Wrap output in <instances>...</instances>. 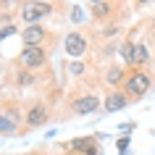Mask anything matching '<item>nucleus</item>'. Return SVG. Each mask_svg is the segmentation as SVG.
Wrapping results in <instances>:
<instances>
[{"label": "nucleus", "mask_w": 155, "mask_h": 155, "mask_svg": "<svg viewBox=\"0 0 155 155\" xmlns=\"http://www.w3.org/2000/svg\"><path fill=\"white\" fill-rule=\"evenodd\" d=\"M150 84H153V79H150V74H147V71H134L129 79H126V95H131V97H142V95H147Z\"/></svg>", "instance_id": "obj_1"}, {"label": "nucleus", "mask_w": 155, "mask_h": 155, "mask_svg": "<svg viewBox=\"0 0 155 155\" xmlns=\"http://www.w3.org/2000/svg\"><path fill=\"white\" fill-rule=\"evenodd\" d=\"M50 8H53L50 3H29V5H24L21 16H24V21H26V24L32 26V24H37V21H40V18L45 16V13H50Z\"/></svg>", "instance_id": "obj_2"}, {"label": "nucleus", "mask_w": 155, "mask_h": 155, "mask_svg": "<svg viewBox=\"0 0 155 155\" xmlns=\"http://www.w3.org/2000/svg\"><path fill=\"white\" fill-rule=\"evenodd\" d=\"M97 108H100L97 95H82V97H76V100H74L71 110H74L76 116H87V113H95Z\"/></svg>", "instance_id": "obj_3"}, {"label": "nucleus", "mask_w": 155, "mask_h": 155, "mask_svg": "<svg viewBox=\"0 0 155 155\" xmlns=\"http://www.w3.org/2000/svg\"><path fill=\"white\" fill-rule=\"evenodd\" d=\"M45 61H48V55H45L42 48H24L21 50V63L26 68H40V66H45Z\"/></svg>", "instance_id": "obj_4"}, {"label": "nucleus", "mask_w": 155, "mask_h": 155, "mask_svg": "<svg viewBox=\"0 0 155 155\" xmlns=\"http://www.w3.org/2000/svg\"><path fill=\"white\" fill-rule=\"evenodd\" d=\"M66 53L71 58H82L84 53H87V40H84L79 32H71L66 37Z\"/></svg>", "instance_id": "obj_5"}, {"label": "nucleus", "mask_w": 155, "mask_h": 155, "mask_svg": "<svg viewBox=\"0 0 155 155\" xmlns=\"http://www.w3.org/2000/svg\"><path fill=\"white\" fill-rule=\"evenodd\" d=\"M21 40H24V48H42V40H45V29L40 24H32L21 32Z\"/></svg>", "instance_id": "obj_6"}, {"label": "nucleus", "mask_w": 155, "mask_h": 155, "mask_svg": "<svg viewBox=\"0 0 155 155\" xmlns=\"http://www.w3.org/2000/svg\"><path fill=\"white\" fill-rule=\"evenodd\" d=\"M45 121H48L45 105H32L29 108V113H26V124H29V126H42Z\"/></svg>", "instance_id": "obj_7"}, {"label": "nucleus", "mask_w": 155, "mask_h": 155, "mask_svg": "<svg viewBox=\"0 0 155 155\" xmlns=\"http://www.w3.org/2000/svg\"><path fill=\"white\" fill-rule=\"evenodd\" d=\"M126 103H129L126 95H121V92H110L108 100H105V110H108V113H116V110H121Z\"/></svg>", "instance_id": "obj_8"}, {"label": "nucleus", "mask_w": 155, "mask_h": 155, "mask_svg": "<svg viewBox=\"0 0 155 155\" xmlns=\"http://www.w3.org/2000/svg\"><path fill=\"white\" fill-rule=\"evenodd\" d=\"M71 147L79 150V153H84V155H97V147L92 145L90 139H76V142H71Z\"/></svg>", "instance_id": "obj_9"}, {"label": "nucleus", "mask_w": 155, "mask_h": 155, "mask_svg": "<svg viewBox=\"0 0 155 155\" xmlns=\"http://www.w3.org/2000/svg\"><path fill=\"white\" fill-rule=\"evenodd\" d=\"M0 131H16V118L13 116H0Z\"/></svg>", "instance_id": "obj_10"}, {"label": "nucleus", "mask_w": 155, "mask_h": 155, "mask_svg": "<svg viewBox=\"0 0 155 155\" xmlns=\"http://www.w3.org/2000/svg\"><path fill=\"white\" fill-rule=\"evenodd\" d=\"M147 50L142 48V45H134V55H131V61H137V63H147Z\"/></svg>", "instance_id": "obj_11"}, {"label": "nucleus", "mask_w": 155, "mask_h": 155, "mask_svg": "<svg viewBox=\"0 0 155 155\" xmlns=\"http://www.w3.org/2000/svg\"><path fill=\"white\" fill-rule=\"evenodd\" d=\"M108 11H110L108 3H95V5H92V13H95V16H108Z\"/></svg>", "instance_id": "obj_12"}, {"label": "nucleus", "mask_w": 155, "mask_h": 155, "mask_svg": "<svg viewBox=\"0 0 155 155\" xmlns=\"http://www.w3.org/2000/svg\"><path fill=\"white\" fill-rule=\"evenodd\" d=\"M121 76H124V71H121V68H110V71H108V82H110V84H116V82H121Z\"/></svg>", "instance_id": "obj_13"}, {"label": "nucleus", "mask_w": 155, "mask_h": 155, "mask_svg": "<svg viewBox=\"0 0 155 155\" xmlns=\"http://www.w3.org/2000/svg\"><path fill=\"white\" fill-rule=\"evenodd\" d=\"M13 32H16V26H5V29H0V40L8 37V34H13Z\"/></svg>", "instance_id": "obj_14"}, {"label": "nucleus", "mask_w": 155, "mask_h": 155, "mask_svg": "<svg viewBox=\"0 0 155 155\" xmlns=\"http://www.w3.org/2000/svg\"><path fill=\"white\" fill-rule=\"evenodd\" d=\"M71 74H82V63H74L71 66Z\"/></svg>", "instance_id": "obj_15"}]
</instances>
